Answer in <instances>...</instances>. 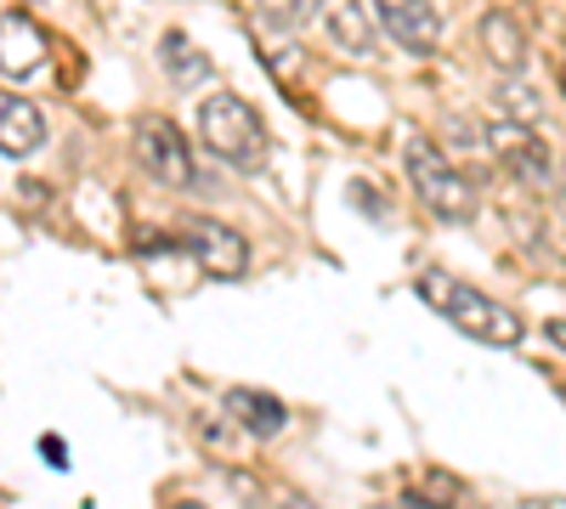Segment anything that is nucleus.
I'll use <instances>...</instances> for the list:
<instances>
[{
  "label": "nucleus",
  "instance_id": "9",
  "mask_svg": "<svg viewBox=\"0 0 566 509\" xmlns=\"http://www.w3.org/2000/svg\"><path fill=\"white\" fill-rule=\"evenodd\" d=\"M45 148V114L18 97V91H0V153L7 159H29Z\"/></svg>",
  "mask_w": 566,
  "mask_h": 509
},
{
  "label": "nucleus",
  "instance_id": "13",
  "mask_svg": "<svg viewBox=\"0 0 566 509\" xmlns=\"http://www.w3.org/2000/svg\"><path fill=\"white\" fill-rule=\"evenodd\" d=\"M159 57H165V68H170L181 85H205V79H210V57L193 52V40H187L181 29H170V34L159 40Z\"/></svg>",
  "mask_w": 566,
  "mask_h": 509
},
{
  "label": "nucleus",
  "instance_id": "1",
  "mask_svg": "<svg viewBox=\"0 0 566 509\" xmlns=\"http://www.w3.org/2000/svg\"><path fill=\"white\" fill-rule=\"evenodd\" d=\"M413 289H419V300H424V306H437V311L453 322L459 335L482 340V346L510 351V346H522V335H527V322L515 317L510 306H499L493 295H482V289L459 284V277H448V272H424Z\"/></svg>",
  "mask_w": 566,
  "mask_h": 509
},
{
  "label": "nucleus",
  "instance_id": "3",
  "mask_svg": "<svg viewBox=\"0 0 566 509\" xmlns=\"http://www.w3.org/2000/svg\"><path fill=\"white\" fill-rule=\"evenodd\" d=\"M402 165H408V181H413L419 204L431 215H442V221H470L476 215V188H470L464 170L431 142V136H413V142L402 148Z\"/></svg>",
  "mask_w": 566,
  "mask_h": 509
},
{
  "label": "nucleus",
  "instance_id": "16",
  "mask_svg": "<svg viewBox=\"0 0 566 509\" xmlns=\"http://www.w3.org/2000/svg\"><path fill=\"white\" fill-rule=\"evenodd\" d=\"M40 453H45V458H52V465H57V470L69 465V458H63V442H57V436H45V442H40Z\"/></svg>",
  "mask_w": 566,
  "mask_h": 509
},
{
  "label": "nucleus",
  "instance_id": "14",
  "mask_svg": "<svg viewBox=\"0 0 566 509\" xmlns=\"http://www.w3.org/2000/svg\"><path fill=\"white\" fill-rule=\"evenodd\" d=\"M499 103L510 108V119H527V125L538 119V97H533L527 85H504V91H499Z\"/></svg>",
  "mask_w": 566,
  "mask_h": 509
},
{
  "label": "nucleus",
  "instance_id": "7",
  "mask_svg": "<svg viewBox=\"0 0 566 509\" xmlns=\"http://www.w3.org/2000/svg\"><path fill=\"white\" fill-rule=\"evenodd\" d=\"M374 23H380L402 52H419V57L442 40V12L431 0H374Z\"/></svg>",
  "mask_w": 566,
  "mask_h": 509
},
{
  "label": "nucleus",
  "instance_id": "6",
  "mask_svg": "<svg viewBox=\"0 0 566 509\" xmlns=\"http://www.w3.org/2000/svg\"><path fill=\"white\" fill-rule=\"evenodd\" d=\"M488 148L515 181H527V188H544L549 181V153H544V142L533 136L527 119H493L488 125Z\"/></svg>",
  "mask_w": 566,
  "mask_h": 509
},
{
  "label": "nucleus",
  "instance_id": "17",
  "mask_svg": "<svg viewBox=\"0 0 566 509\" xmlns=\"http://www.w3.org/2000/svg\"><path fill=\"white\" fill-rule=\"evenodd\" d=\"M549 340H555V346L566 351V322H549Z\"/></svg>",
  "mask_w": 566,
  "mask_h": 509
},
{
  "label": "nucleus",
  "instance_id": "8",
  "mask_svg": "<svg viewBox=\"0 0 566 509\" xmlns=\"http://www.w3.org/2000/svg\"><path fill=\"white\" fill-rule=\"evenodd\" d=\"M52 57V40L29 12H0V74L7 79H29Z\"/></svg>",
  "mask_w": 566,
  "mask_h": 509
},
{
  "label": "nucleus",
  "instance_id": "2",
  "mask_svg": "<svg viewBox=\"0 0 566 509\" xmlns=\"http://www.w3.org/2000/svg\"><path fill=\"white\" fill-rule=\"evenodd\" d=\"M199 142H205V153H216L232 170H261L266 165V125L244 97H232V91H216V97L199 103Z\"/></svg>",
  "mask_w": 566,
  "mask_h": 509
},
{
  "label": "nucleus",
  "instance_id": "11",
  "mask_svg": "<svg viewBox=\"0 0 566 509\" xmlns=\"http://www.w3.org/2000/svg\"><path fill=\"white\" fill-rule=\"evenodd\" d=\"M476 34H482V52H488V63H493L499 74H515V68L527 63V29H522V18H515V12L493 7Z\"/></svg>",
  "mask_w": 566,
  "mask_h": 509
},
{
  "label": "nucleus",
  "instance_id": "5",
  "mask_svg": "<svg viewBox=\"0 0 566 509\" xmlns=\"http://www.w3.org/2000/svg\"><path fill=\"white\" fill-rule=\"evenodd\" d=\"M176 244L193 255L210 277H221V284H232V277H244V272H250V244H244V233H232L227 221L187 215V221L176 226Z\"/></svg>",
  "mask_w": 566,
  "mask_h": 509
},
{
  "label": "nucleus",
  "instance_id": "4",
  "mask_svg": "<svg viewBox=\"0 0 566 509\" xmlns=\"http://www.w3.org/2000/svg\"><path fill=\"white\" fill-rule=\"evenodd\" d=\"M130 153L136 165L148 170L159 188H181V193H193L199 188V165H193V142L165 119V114H142L136 130H130Z\"/></svg>",
  "mask_w": 566,
  "mask_h": 509
},
{
  "label": "nucleus",
  "instance_id": "15",
  "mask_svg": "<svg viewBox=\"0 0 566 509\" xmlns=\"http://www.w3.org/2000/svg\"><path fill=\"white\" fill-rule=\"evenodd\" d=\"M255 7H261V18H266V23H277V29H295V23H301V12H306L301 0H255Z\"/></svg>",
  "mask_w": 566,
  "mask_h": 509
},
{
  "label": "nucleus",
  "instance_id": "10",
  "mask_svg": "<svg viewBox=\"0 0 566 509\" xmlns=\"http://www.w3.org/2000/svg\"><path fill=\"white\" fill-rule=\"evenodd\" d=\"M317 23L346 57H374V23L363 0H317Z\"/></svg>",
  "mask_w": 566,
  "mask_h": 509
},
{
  "label": "nucleus",
  "instance_id": "12",
  "mask_svg": "<svg viewBox=\"0 0 566 509\" xmlns=\"http://www.w3.org/2000/svg\"><path fill=\"white\" fill-rule=\"evenodd\" d=\"M227 413H232V425L239 431H250V436H283L290 431V407H283L277 396H266V391H227Z\"/></svg>",
  "mask_w": 566,
  "mask_h": 509
},
{
  "label": "nucleus",
  "instance_id": "19",
  "mask_svg": "<svg viewBox=\"0 0 566 509\" xmlns=\"http://www.w3.org/2000/svg\"><path fill=\"white\" fill-rule=\"evenodd\" d=\"M560 91H566V63H560Z\"/></svg>",
  "mask_w": 566,
  "mask_h": 509
},
{
  "label": "nucleus",
  "instance_id": "18",
  "mask_svg": "<svg viewBox=\"0 0 566 509\" xmlns=\"http://www.w3.org/2000/svg\"><path fill=\"white\" fill-rule=\"evenodd\" d=\"M560 204H566V165H560Z\"/></svg>",
  "mask_w": 566,
  "mask_h": 509
}]
</instances>
